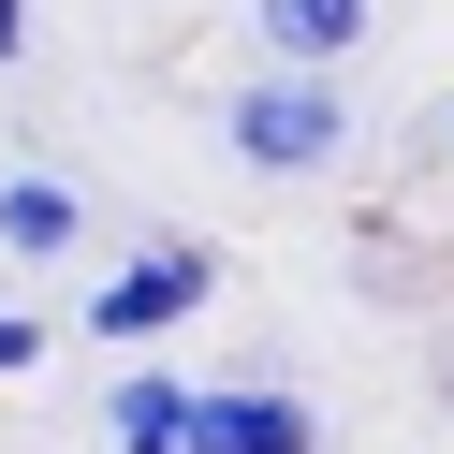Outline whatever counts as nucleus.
<instances>
[{"instance_id":"f257e3e1","label":"nucleus","mask_w":454,"mask_h":454,"mask_svg":"<svg viewBox=\"0 0 454 454\" xmlns=\"http://www.w3.org/2000/svg\"><path fill=\"white\" fill-rule=\"evenodd\" d=\"M337 147H352V103H337V74L278 59L264 89H235V161H264V176H323Z\"/></svg>"},{"instance_id":"f03ea898","label":"nucleus","mask_w":454,"mask_h":454,"mask_svg":"<svg viewBox=\"0 0 454 454\" xmlns=\"http://www.w3.org/2000/svg\"><path fill=\"white\" fill-rule=\"evenodd\" d=\"M206 294H220L206 249H147V264H118V278L89 294V337H161V323H191Z\"/></svg>"},{"instance_id":"7ed1b4c3","label":"nucleus","mask_w":454,"mask_h":454,"mask_svg":"<svg viewBox=\"0 0 454 454\" xmlns=\"http://www.w3.org/2000/svg\"><path fill=\"white\" fill-rule=\"evenodd\" d=\"M176 454H323L294 395H176Z\"/></svg>"},{"instance_id":"20e7f679","label":"nucleus","mask_w":454,"mask_h":454,"mask_svg":"<svg viewBox=\"0 0 454 454\" xmlns=\"http://www.w3.org/2000/svg\"><path fill=\"white\" fill-rule=\"evenodd\" d=\"M249 15H264V44L308 59V74H337V59L366 44V0H249Z\"/></svg>"},{"instance_id":"39448f33","label":"nucleus","mask_w":454,"mask_h":454,"mask_svg":"<svg viewBox=\"0 0 454 454\" xmlns=\"http://www.w3.org/2000/svg\"><path fill=\"white\" fill-rule=\"evenodd\" d=\"M0 249L59 264V249H74V191H59V176H0Z\"/></svg>"},{"instance_id":"423d86ee","label":"nucleus","mask_w":454,"mask_h":454,"mask_svg":"<svg viewBox=\"0 0 454 454\" xmlns=\"http://www.w3.org/2000/svg\"><path fill=\"white\" fill-rule=\"evenodd\" d=\"M118 454H176V381H132L118 395Z\"/></svg>"},{"instance_id":"0eeeda50","label":"nucleus","mask_w":454,"mask_h":454,"mask_svg":"<svg viewBox=\"0 0 454 454\" xmlns=\"http://www.w3.org/2000/svg\"><path fill=\"white\" fill-rule=\"evenodd\" d=\"M44 352V323H0V381H15V366H30Z\"/></svg>"},{"instance_id":"6e6552de","label":"nucleus","mask_w":454,"mask_h":454,"mask_svg":"<svg viewBox=\"0 0 454 454\" xmlns=\"http://www.w3.org/2000/svg\"><path fill=\"white\" fill-rule=\"evenodd\" d=\"M15 44H30V15H15V0H0V59H15Z\"/></svg>"}]
</instances>
